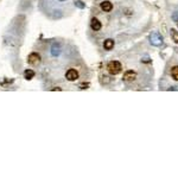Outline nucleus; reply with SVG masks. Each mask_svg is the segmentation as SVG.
Returning <instances> with one entry per match:
<instances>
[{
	"label": "nucleus",
	"instance_id": "nucleus-1",
	"mask_svg": "<svg viewBox=\"0 0 178 178\" xmlns=\"http://www.w3.org/2000/svg\"><path fill=\"white\" fill-rule=\"evenodd\" d=\"M121 70H122V66L119 61H112L107 64V71L111 75H118L121 73Z\"/></svg>",
	"mask_w": 178,
	"mask_h": 178
},
{
	"label": "nucleus",
	"instance_id": "nucleus-12",
	"mask_svg": "<svg viewBox=\"0 0 178 178\" xmlns=\"http://www.w3.org/2000/svg\"><path fill=\"white\" fill-rule=\"evenodd\" d=\"M51 90H62V89H61V88H52Z\"/></svg>",
	"mask_w": 178,
	"mask_h": 178
},
{
	"label": "nucleus",
	"instance_id": "nucleus-4",
	"mask_svg": "<svg viewBox=\"0 0 178 178\" xmlns=\"http://www.w3.org/2000/svg\"><path fill=\"white\" fill-rule=\"evenodd\" d=\"M66 79L70 82H74L79 79V71L76 69H69L66 73Z\"/></svg>",
	"mask_w": 178,
	"mask_h": 178
},
{
	"label": "nucleus",
	"instance_id": "nucleus-5",
	"mask_svg": "<svg viewBox=\"0 0 178 178\" xmlns=\"http://www.w3.org/2000/svg\"><path fill=\"white\" fill-rule=\"evenodd\" d=\"M135 79H137V73L134 70H127L124 74V81L126 82H133Z\"/></svg>",
	"mask_w": 178,
	"mask_h": 178
},
{
	"label": "nucleus",
	"instance_id": "nucleus-2",
	"mask_svg": "<svg viewBox=\"0 0 178 178\" xmlns=\"http://www.w3.org/2000/svg\"><path fill=\"white\" fill-rule=\"evenodd\" d=\"M150 43L154 46H160L163 44V37H162V34L159 32H157V31L152 32L150 34Z\"/></svg>",
	"mask_w": 178,
	"mask_h": 178
},
{
	"label": "nucleus",
	"instance_id": "nucleus-11",
	"mask_svg": "<svg viewBox=\"0 0 178 178\" xmlns=\"http://www.w3.org/2000/svg\"><path fill=\"white\" fill-rule=\"evenodd\" d=\"M171 38L175 43L178 44V31H176L175 29H171Z\"/></svg>",
	"mask_w": 178,
	"mask_h": 178
},
{
	"label": "nucleus",
	"instance_id": "nucleus-3",
	"mask_svg": "<svg viewBox=\"0 0 178 178\" xmlns=\"http://www.w3.org/2000/svg\"><path fill=\"white\" fill-rule=\"evenodd\" d=\"M27 63L31 66H38L40 63V56L37 52H32L27 57Z\"/></svg>",
	"mask_w": 178,
	"mask_h": 178
},
{
	"label": "nucleus",
	"instance_id": "nucleus-10",
	"mask_svg": "<svg viewBox=\"0 0 178 178\" xmlns=\"http://www.w3.org/2000/svg\"><path fill=\"white\" fill-rule=\"evenodd\" d=\"M33 76H34V71H33V70H31V69H27V70H25V71H24V77H25L26 80L33 79Z\"/></svg>",
	"mask_w": 178,
	"mask_h": 178
},
{
	"label": "nucleus",
	"instance_id": "nucleus-6",
	"mask_svg": "<svg viewBox=\"0 0 178 178\" xmlns=\"http://www.w3.org/2000/svg\"><path fill=\"white\" fill-rule=\"evenodd\" d=\"M100 7H101V10L103 11V12H111L113 10V4L111 2V1H102L101 2V5H100Z\"/></svg>",
	"mask_w": 178,
	"mask_h": 178
},
{
	"label": "nucleus",
	"instance_id": "nucleus-9",
	"mask_svg": "<svg viewBox=\"0 0 178 178\" xmlns=\"http://www.w3.org/2000/svg\"><path fill=\"white\" fill-rule=\"evenodd\" d=\"M171 76L175 81H178V66H175L171 68Z\"/></svg>",
	"mask_w": 178,
	"mask_h": 178
},
{
	"label": "nucleus",
	"instance_id": "nucleus-8",
	"mask_svg": "<svg viewBox=\"0 0 178 178\" xmlns=\"http://www.w3.org/2000/svg\"><path fill=\"white\" fill-rule=\"evenodd\" d=\"M103 48H105L106 50H112L113 48H114V40L113 39H106L103 42Z\"/></svg>",
	"mask_w": 178,
	"mask_h": 178
},
{
	"label": "nucleus",
	"instance_id": "nucleus-7",
	"mask_svg": "<svg viewBox=\"0 0 178 178\" xmlns=\"http://www.w3.org/2000/svg\"><path fill=\"white\" fill-rule=\"evenodd\" d=\"M101 23H100V20L98 18H93L92 21H90V27H92L94 31H99L100 29H101Z\"/></svg>",
	"mask_w": 178,
	"mask_h": 178
}]
</instances>
